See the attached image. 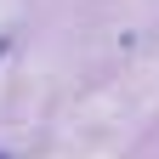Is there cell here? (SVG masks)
<instances>
[{
    "label": "cell",
    "instance_id": "obj_1",
    "mask_svg": "<svg viewBox=\"0 0 159 159\" xmlns=\"http://www.w3.org/2000/svg\"><path fill=\"white\" fill-rule=\"evenodd\" d=\"M6 51H11V34H0V57H6Z\"/></svg>",
    "mask_w": 159,
    "mask_h": 159
},
{
    "label": "cell",
    "instance_id": "obj_2",
    "mask_svg": "<svg viewBox=\"0 0 159 159\" xmlns=\"http://www.w3.org/2000/svg\"><path fill=\"white\" fill-rule=\"evenodd\" d=\"M0 159H11V153H0Z\"/></svg>",
    "mask_w": 159,
    "mask_h": 159
}]
</instances>
